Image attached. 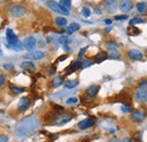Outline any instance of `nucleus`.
I'll use <instances>...</instances> for the list:
<instances>
[{
  "label": "nucleus",
  "mask_w": 147,
  "mask_h": 142,
  "mask_svg": "<svg viewBox=\"0 0 147 142\" xmlns=\"http://www.w3.org/2000/svg\"><path fill=\"white\" fill-rule=\"evenodd\" d=\"M47 6H48V8H49V9H51L52 11L58 13V14H60V15L68 16V15L70 14V11H69V10L65 9L62 6H60L58 2H55V0H49V1L47 2Z\"/></svg>",
  "instance_id": "nucleus-1"
},
{
  "label": "nucleus",
  "mask_w": 147,
  "mask_h": 142,
  "mask_svg": "<svg viewBox=\"0 0 147 142\" xmlns=\"http://www.w3.org/2000/svg\"><path fill=\"white\" fill-rule=\"evenodd\" d=\"M27 9L25 6L20 5V3H15L10 7V15L15 18H20L23 16H25Z\"/></svg>",
  "instance_id": "nucleus-2"
},
{
  "label": "nucleus",
  "mask_w": 147,
  "mask_h": 142,
  "mask_svg": "<svg viewBox=\"0 0 147 142\" xmlns=\"http://www.w3.org/2000/svg\"><path fill=\"white\" fill-rule=\"evenodd\" d=\"M71 119H73L71 117V114L65 113V112H58V114H55V116L53 117V120H52V123L61 125L67 123V122H69Z\"/></svg>",
  "instance_id": "nucleus-3"
},
{
  "label": "nucleus",
  "mask_w": 147,
  "mask_h": 142,
  "mask_svg": "<svg viewBox=\"0 0 147 142\" xmlns=\"http://www.w3.org/2000/svg\"><path fill=\"white\" fill-rule=\"evenodd\" d=\"M118 0H103V7L108 14H113L118 9Z\"/></svg>",
  "instance_id": "nucleus-4"
},
{
  "label": "nucleus",
  "mask_w": 147,
  "mask_h": 142,
  "mask_svg": "<svg viewBox=\"0 0 147 142\" xmlns=\"http://www.w3.org/2000/svg\"><path fill=\"white\" fill-rule=\"evenodd\" d=\"M30 106H31V99L28 97H22L17 105V111L19 113H24L30 108Z\"/></svg>",
  "instance_id": "nucleus-5"
},
{
  "label": "nucleus",
  "mask_w": 147,
  "mask_h": 142,
  "mask_svg": "<svg viewBox=\"0 0 147 142\" xmlns=\"http://www.w3.org/2000/svg\"><path fill=\"white\" fill-rule=\"evenodd\" d=\"M135 98L138 103L143 104V103H146L147 102V89L146 88H139L137 89L136 94H135Z\"/></svg>",
  "instance_id": "nucleus-6"
},
{
  "label": "nucleus",
  "mask_w": 147,
  "mask_h": 142,
  "mask_svg": "<svg viewBox=\"0 0 147 142\" xmlns=\"http://www.w3.org/2000/svg\"><path fill=\"white\" fill-rule=\"evenodd\" d=\"M94 124H95V119L94 117H87V119L80 121L77 124V126H78L79 130H87V129L94 126Z\"/></svg>",
  "instance_id": "nucleus-7"
},
{
  "label": "nucleus",
  "mask_w": 147,
  "mask_h": 142,
  "mask_svg": "<svg viewBox=\"0 0 147 142\" xmlns=\"http://www.w3.org/2000/svg\"><path fill=\"white\" fill-rule=\"evenodd\" d=\"M23 46H24V49H26L27 51H32V50L36 46V40H35V37H34V36H28V37H26V38L24 40V42H23Z\"/></svg>",
  "instance_id": "nucleus-8"
},
{
  "label": "nucleus",
  "mask_w": 147,
  "mask_h": 142,
  "mask_svg": "<svg viewBox=\"0 0 147 142\" xmlns=\"http://www.w3.org/2000/svg\"><path fill=\"white\" fill-rule=\"evenodd\" d=\"M146 117V113L144 111H140V109H137V111H134L132 114H131V120L136 123H139V122H143Z\"/></svg>",
  "instance_id": "nucleus-9"
},
{
  "label": "nucleus",
  "mask_w": 147,
  "mask_h": 142,
  "mask_svg": "<svg viewBox=\"0 0 147 142\" xmlns=\"http://www.w3.org/2000/svg\"><path fill=\"white\" fill-rule=\"evenodd\" d=\"M119 8L122 13H129L134 8V2L131 0H121L120 5H119Z\"/></svg>",
  "instance_id": "nucleus-10"
},
{
  "label": "nucleus",
  "mask_w": 147,
  "mask_h": 142,
  "mask_svg": "<svg viewBox=\"0 0 147 142\" xmlns=\"http://www.w3.org/2000/svg\"><path fill=\"white\" fill-rule=\"evenodd\" d=\"M128 56L131 59V60H134V61H140L142 59H143V53L139 51V50H136V49H131V50H129L128 52Z\"/></svg>",
  "instance_id": "nucleus-11"
},
{
  "label": "nucleus",
  "mask_w": 147,
  "mask_h": 142,
  "mask_svg": "<svg viewBox=\"0 0 147 142\" xmlns=\"http://www.w3.org/2000/svg\"><path fill=\"white\" fill-rule=\"evenodd\" d=\"M100 89H101V87L98 85H91L88 88L86 89V96L87 97H95L98 94Z\"/></svg>",
  "instance_id": "nucleus-12"
},
{
  "label": "nucleus",
  "mask_w": 147,
  "mask_h": 142,
  "mask_svg": "<svg viewBox=\"0 0 147 142\" xmlns=\"http://www.w3.org/2000/svg\"><path fill=\"white\" fill-rule=\"evenodd\" d=\"M20 68L23 70L28 71V72H34V71L36 70V68H35V66H34V63L32 61H24V62H22L20 63Z\"/></svg>",
  "instance_id": "nucleus-13"
},
{
  "label": "nucleus",
  "mask_w": 147,
  "mask_h": 142,
  "mask_svg": "<svg viewBox=\"0 0 147 142\" xmlns=\"http://www.w3.org/2000/svg\"><path fill=\"white\" fill-rule=\"evenodd\" d=\"M82 64H83V62L80 61V60H77V61H74L73 63L69 66V68L67 69V72H66V76L67 74H70V73H73L74 71H76L77 69H80L82 68Z\"/></svg>",
  "instance_id": "nucleus-14"
},
{
  "label": "nucleus",
  "mask_w": 147,
  "mask_h": 142,
  "mask_svg": "<svg viewBox=\"0 0 147 142\" xmlns=\"http://www.w3.org/2000/svg\"><path fill=\"white\" fill-rule=\"evenodd\" d=\"M44 53L42 52V51H34V52H32V53L27 54V55H25V58H27V59H32V60H42V59H44Z\"/></svg>",
  "instance_id": "nucleus-15"
},
{
  "label": "nucleus",
  "mask_w": 147,
  "mask_h": 142,
  "mask_svg": "<svg viewBox=\"0 0 147 142\" xmlns=\"http://www.w3.org/2000/svg\"><path fill=\"white\" fill-rule=\"evenodd\" d=\"M108 58H109V56H108V53H107V52H98V53L94 56V62H95V63H101V62L105 61Z\"/></svg>",
  "instance_id": "nucleus-16"
},
{
  "label": "nucleus",
  "mask_w": 147,
  "mask_h": 142,
  "mask_svg": "<svg viewBox=\"0 0 147 142\" xmlns=\"http://www.w3.org/2000/svg\"><path fill=\"white\" fill-rule=\"evenodd\" d=\"M80 28V25L78 24V23H71L69 26H68V28H67V34L68 35H71V34H74L76 31H78Z\"/></svg>",
  "instance_id": "nucleus-17"
},
{
  "label": "nucleus",
  "mask_w": 147,
  "mask_h": 142,
  "mask_svg": "<svg viewBox=\"0 0 147 142\" xmlns=\"http://www.w3.org/2000/svg\"><path fill=\"white\" fill-rule=\"evenodd\" d=\"M136 9H137V11H138L139 14H146L147 13V2H144V1L138 2V3L136 5Z\"/></svg>",
  "instance_id": "nucleus-18"
},
{
  "label": "nucleus",
  "mask_w": 147,
  "mask_h": 142,
  "mask_svg": "<svg viewBox=\"0 0 147 142\" xmlns=\"http://www.w3.org/2000/svg\"><path fill=\"white\" fill-rule=\"evenodd\" d=\"M10 91L14 94V95H19V94H23L26 91V88L24 87H18V86H15V85H10Z\"/></svg>",
  "instance_id": "nucleus-19"
},
{
  "label": "nucleus",
  "mask_w": 147,
  "mask_h": 142,
  "mask_svg": "<svg viewBox=\"0 0 147 142\" xmlns=\"http://www.w3.org/2000/svg\"><path fill=\"white\" fill-rule=\"evenodd\" d=\"M62 84H63V79H62V77H55V78L51 80V86H52L53 88L60 87Z\"/></svg>",
  "instance_id": "nucleus-20"
},
{
  "label": "nucleus",
  "mask_w": 147,
  "mask_h": 142,
  "mask_svg": "<svg viewBox=\"0 0 147 142\" xmlns=\"http://www.w3.org/2000/svg\"><path fill=\"white\" fill-rule=\"evenodd\" d=\"M108 56L110 58V59H120V56H121V54L120 52L117 50V49H110L109 50V52H108Z\"/></svg>",
  "instance_id": "nucleus-21"
},
{
  "label": "nucleus",
  "mask_w": 147,
  "mask_h": 142,
  "mask_svg": "<svg viewBox=\"0 0 147 142\" xmlns=\"http://www.w3.org/2000/svg\"><path fill=\"white\" fill-rule=\"evenodd\" d=\"M8 49H10V50H15V51H22L23 49H24V46H23V44L22 43H15V44H9V43H7V45H6Z\"/></svg>",
  "instance_id": "nucleus-22"
},
{
  "label": "nucleus",
  "mask_w": 147,
  "mask_h": 142,
  "mask_svg": "<svg viewBox=\"0 0 147 142\" xmlns=\"http://www.w3.org/2000/svg\"><path fill=\"white\" fill-rule=\"evenodd\" d=\"M127 32H128L129 36H137L142 33V32H140V29H138L137 27H134L132 25H130V26H129Z\"/></svg>",
  "instance_id": "nucleus-23"
},
{
  "label": "nucleus",
  "mask_w": 147,
  "mask_h": 142,
  "mask_svg": "<svg viewBox=\"0 0 147 142\" xmlns=\"http://www.w3.org/2000/svg\"><path fill=\"white\" fill-rule=\"evenodd\" d=\"M6 40H7V42L9 44H15V43L18 42V36L16 34H14V33H11L9 35H6Z\"/></svg>",
  "instance_id": "nucleus-24"
},
{
  "label": "nucleus",
  "mask_w": 147,
  "mask_h": 142,
  "mask_svg": "<svg viewBox=\"0 0 147 142\" xmlns=\"http://www.w3.org/2000/svg\"><path fill=\"white\" fill-rule=\"evenodd\" d=\"M67 23H68L67 19H66L65 17H62V16H61V17L55 18V25L59 26V27H65V26L67 25Z\"/></svg>",
  "instance_id": "nucleus-25"
},
{
  "label": "nucleus",
  "mask_w": 147,
  "mask_h": 142,
  "mask_svg": "<svg viewBox=\"0 0 147 142\" xmlns=\"http://www.w3.org/2000/svg\"><path fill=\"white\" fill-rule=\"evenodd\" d=\"M78 86V80H67L65 81V87L67 89H73Z\"/></svg>",
  "instance_id": "nucleus-26"
},
{
  "label": "nucleus",
  "mask_w": 147,
  "mask_h": 142,
  "mask_svg": "<svg viewBox=\"0 0 147 142\" xmlns=\"http://www.w3.org/2000/svg\"><path fill=\"white\" fill-rule=\"evenodd\" d=\"M59 5H60V6H62L65 9L69 10V9L71 8V0H60Z\"/></svg>",
  "instance_id": "nucleus-27"
},
{
  "label": "nucleus",
  "mask_w": 147,
  "mask_h": 142,
  "mask_svg": "<svg viewBox=\"0 0 147 142\" xmlns=\"http://www.w3.org/2000/svg\"><path fill=\"white\" fill-rule=\"evenodd\" d=\"M69 42H70V40H69L68 36H60L59 37V43L62 44V45H68Z\"/></svg>",
  "instance_id": "nucleus-28"
},
{
  "label": "nucleus",
  "mask_w": 147,
  "mask_h": 142,
  "mask_svg": "<svg viewBox=\"0 0 147 142\" xmlns=\"http://www.w3.org/2000/svg\"><path fill=\"white\" fill-rule=\"evenodd\" d=\"M144 23V19H142V18H139V17H135V18H132L131 20H130V25H137V24H143Z\"/></svg>",
  "instance_id": "nucleus-29"
},
{
  "label": "nucleus",
  "mask_w": 147,
  "mask_h": 142,
  "mask_svg": "<svg viewBox=\"0 0 147 142\" xmlns=\"http://www.w3.org/2000/svg\"><path fill=\"white\" fill-rule=\"evenodd\" d=\"M107 46H108L109 50L110 49H117L118 48V43L115 41H108L107 42Z\"/></svg>",
  "instance_id": "nucleus-30"
},
{
  "label": "nucleus",
  "mask_w": 147,
  "mask_h": 142,
  "mask_svg": "<svg viewBox=\"0 0 147 142\" xmlns=\"http://www.w3.org/2000/svg\"><path fill=\"white\" fill-rule=\"evenodd\" d=\"M82 15L84 16V17H90L91 16V10H90V8H87V7H84L83 9H82Z\"/></svg>",
  "instance_id": "nucleus-31"
},
{
  "label": "nucleus",
  "mask_w": 147,
  "mask_h": 142,
  "mask_svg": "<svg viewBox=\"0 0 147 142\" xmlns=\"http://www.w3.org/2000/svg\"><path fill=\"white\" fill-rule=\"evenodd\" d=\"M94 64V62H93L92 60H86V61H84L83 62V64H82V69H85V68H88V67H91Z\"/></svg>",
  "instance_id": "nucleus-32"
},
{
  "label": "nucleus",
  "mask_w": 147,
  "mask_h": 142,
  "mask_svg": "<svg viewBox=\"0 0 147 142\" xmlns=\"http://www.w3.org/2000/svg\"><path fill=\"white\" fill-rule=\"evenodd\" d=\"M129 16L128 15H117V16H114V20H126V19H128Z\"/></svg>",
  "instance_id": "nucleus-33"
},
{
  "label": "nucleus",
  "mask_w": 147,
  "mask_h": 142,
  "mask_svg": "<svg viewBox=\"0 0 147 142\" xmlns=\"http://www.w3.org/2000/svg\"><path fill=\"white\" fill-rule=\"evenodd\" d=\"M121 111H122L123 113H130V112H132L131 105H123V106L121 107Z\"/></svg>",
  "instance_id": "nucleus-34"
},
{
  "label": "nucleus",
  "mask_w": 147,
  "mask_h": 142,
  "mask_svg": "<svg viewBox=\"0 0 147 142\" xmlns=\"http://www.w3.org/2000/svg\"><path fill=\"white\" fill-rule=\"evenodd\" d=\"M77 102H78V98H76V97H70V98L67 99L66 103H67L68 105H70V104H76Z\"/></svg>",
  "instance_id": "nucleus-35"
},
{
  "label": "nucleus",
  "mask_w": 147,
  "mask_h": 142,
  "mask_svg": "<svg viewBox=\"0 0 147 142\" xmlns=\"http://www.w3.org/2000/svg\"><path fill=\"white\" fill-rule=\"evenodd\" d=\"M0 142H9V137L7 134H0Z\"/></svg>",
  "instance_id": "nucleus-36"
},
{
  "label": "nucleus",
  "mask_w": 147,
  "mask_h": 142,
  "mask_svg": "<svg viewBox=\"0 0 147 142\" xmlns=\"http://www.w3.org/2000/svg\"><path fill=\"white\" fill-rule=\"evenodd\" d=\"M139 87H140V88H146L147 89V79H143V80H140V82H139Z\"/></svg>",
  "instance_id": "nucleus-37"
},
{
  "label": "nucleus",
  "mask_w": 147,
  "mask_h": 142,
  "mask_svg": "<svg viewBox=\"0 0 147 142\" xmlns=\"http://www.w3.org/2000/svg\"><path fill=\"white\" fill-rule=\"evenodd\" d=\"M3 69L5 70H11V69H14V64H11V63H6V64H3Z\"/></svg>",
  "instance_id": "nucleus-38"
},
{
  "label": "nucleus",
  "mask_w": 147,
  "mask_h": 142,
  "mask_svg": "<svg viewBox=\"0 0 147 142\" xmlns=\"http://www.w3.org/2000/svg\"><path fill=\"white\" fill-rule=\"evenodd\" d=\"M52 107L55 108V112H63V107L60 106V105H55V104H53V105H52Z\"/></svg>",
  "instance_id": "nucleus-39"
},
{
  "label": "nucleus",
  "mask_w": 147,
  "mask_h": 142,
  "mask_svg": "<svg viewBox=\"0 0 147 142\" xmlns=\"http://www.w3.org/2000/svg\"><path fill=\"white\" fill-rule=\"evenodd\" d=\"M5 81H6V78H5V76L0 73V87H1V86L5 84Z\"/></svg>",
  "instance_id": "nucleus-40"
},
{
  "label": "nucleus",
  "mask_w": 147,
  "mask_h": 142,
  "mask_svg": "<svg viewBox=\"0 0 147 142\" xmlns=\"http://www.w3.org/2000/svg\"><path fill=\"white\" fill-rule=\"evenodd\" d=\"M67 58H68V55H67V54H66V55H62V56H60V58H59V59L57 60V62H60V61H63V60H66Z\"/></svg>",
  "instance_id": "nucleus-41"
},
{
  "label": "nucleus",
  "mask_w": 147,
  "mask_h": 142,
  "mask_svg": "<svg viewBox=\"0 0 147 142\" xmlns=\"http://www.w3.org/2000/svg\"><path fill=\"white\" fill-rule=\"evenodd\" d=\"M87 51V48H84V49H82L80 51H79V56H83L84 54H85V52Z\"/></svg>",
  "instance_id": "nucleus-42"
},
{
  "label": "nucleus",
  "mask_w": 147,
  "mask_h": 142,
  "mask_svg": "<svg viewBox=\"0 0 147 142\" xmlns=\"http://www.w3.org/2000/svg\"><path fill=\"white\" fill-rule=\"evenodd\" d=\"M55 67H51V68L48 70V73H49V74H55Z\"/></svg>",
  "instance_id": "nucleus-43"
},
{
  "label": "nucleus",
  "mask_w": 147,
  "mask_h": 142,
  "mask_svg": "<svg viewBox=\"0 0 147 142\" xmlns=\"http://www.w3.org/2000/svg\"><path fill=\"white\" fill-rule=\"evenodd\" d=\"M108 142H121V140L114 137V138H112V139H110V140H109V141H108Z\"/></svg>",
  "instance_id": "nucleus-44"
},
{
  "label": "nucleus",
  "mask_w": 147,
  "mask_h": 142,
  "mask_svg": "<svg viewBox=\"0 0 147 142\" xmlns=\"http://www.w3.org/2000/svg\"><path fill=\"white\" fill-rule=\"evenodd\" d=\"M63 50H65V51H67V52H69V51H70L69 46H67V45H63Z\"/></svg>",
  "instance_id": "nucleus-45"
},
{
  "label": "nucleus",
  "mask_w": 147,
  "mask_h": 142,
  "mask_svg": "<svg viewBox=\"0 0 147 142\" xmlns=\"http://www.w3.org/2000/svg\"><path fill=\"white\" fill-rule=\"evenodd\" d=\"M104 23H105L107 25H110L111 23H112V20H111V19H105V20H104Z\"/></svg>",
  "instance_id": "nucleus-46"
},
{
  "label": "nucleus",
  "mask_w": 147,
  "mask_h": 142,
  "mask_svg": "<svg viewBox=\"0 0 147 142\" xmlns=\"http://www.w3.org/2000/svg\"><path fill=\"white\" fill-rule=\"evenodd\" d=\"M122 142H132V140H131L130 138H125V139H123V141H122Z\"/></svg>",
  "instance_id": "nucleus-47"
},
{
  "label": "nucleus",
  "mask_w": 147,
  "mask_h": 142,
  "mask_svg": "<svg viewBox=\"0 0 147 142\" xmlns=\"http://www.w3.org/2000/svg\"><path fill=\"white\" fill-rule=\"evenodd\" d=\"M95 13H96V14H98V15H100V14H101V10H100V9H98V8H95Z\"/></svg>",
  "instance_id": "nucleus-48"
},
{
  "label": "nucleus",
  "mask_w": 147,
  "mask_h": 142,
  "mask_svg": "<svg viewBox=\"0 0 147 142\" xmlns=\"http://www.w3.org/2000/svg\"><path fill=\"white\" fill-rule=\"evenodd\" d=\"M111 29H112V28L109 27V28H107V29H105V32H107V33H109V32H111Z\"/></svg>",
  "instance_id": "nucleus-49"
},
{
  "label": "nucleus",
  "mask_w": 147,
  "mask_h": 142,
  "mask_svg": "<svg viewBox=\"0 0 147 142\" xmlns=\"http://www.w3.org/2000/svg\"><path fill=\"white\" fill-rule=\"evenodd\" d=\"M1 54H2V51H1V49H0V55H1Z\"/></svg>",
  "instance_id": "nucleus-50"
}]
</instances>
